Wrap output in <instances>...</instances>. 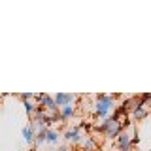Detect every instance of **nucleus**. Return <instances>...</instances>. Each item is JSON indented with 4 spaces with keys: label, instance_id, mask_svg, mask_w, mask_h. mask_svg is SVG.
Instances as JSON below:
<instances>
[{
    "label": "nucleus",
    "instance_id": "ddd939ff",
    "mask_svg": "<svg viewBox=\"0 0 151 151\" xmlns=\"http://www.w3.org/2000/svg\"><path fill=\"white\" fill-rule=\"evenodd\" d=\"M55 151H70V147L68 145H60V147H57Z\"/></svg>",
    "mask_w": 151,
    "mask_h": 151
},
{
    "label": "nucleus",
    "instance_id": "f8f14e48",
    "mask_svg": "<svg viewBox=\"0 0 151 151\" xmlns=\"http://www.w3.org/2000/svg\"><path fill=\"white\" fill-rule=\"evenodd\" d=\"M19 98H21L23 102H25V100H32V98H34V93H21Z\"/></svg>",
    "mask_w": 151,
    "mask_h": 151
},
{
    "label": "nucleus",
    "instance_id": "6e6552de",
    "mask_svg": "<svg viewBox=\"0 0 151 151\" xmlns=\"http://www.w3.org/2000/svg\"><path fill=\"white\" fill-rule=\"evenodd\" d=\"M34 138H36V129H34V123L30 121V125L23 127V140H25V144L32 145L34 144Z\"/></svg>",
    "mask_w": 151,
    "mask_h": 151
},
{
    "label": "nucleus",
    "instance_id": "4468645a",
    "mask_svg": "<svg viewBox=\"0 0 151 151\" xmlns=\"http://www.w3.org/2000/svg\"><path fill=\"white\" fill-rule=\"evenodd\" d=\"M125 151H132V147H130V149H125Z\"/></svg>",
    "mask_w": 151,
    "mask_h": 151
},
{
    "label": "nucleus",
    "instance_id": "20e7f679",
    "mask_svg": "<svg viewBox=\"0 0 151 151\" xmlns=\"http://www.w3.org/2000/svg\"><path fill=\"white\" fill-rule=\"evenodd\" d=\"M63 138L66 140V142H72V144H76V145H79L81 144V140H83V134H81V127H74V129H68L64 132V136Z\"/></svg>",
    "mask_w": 151,
    "mask_h": 151
},
{
    "label": "nucleus",
    "instance_id": "39448f33",
    "mask_svg": "<svg viewBox=\"0 0 151 151\" xmlns=\"http://www.w3.org/2000/svg\"><path fill=\"white\" fill-rule=\"evenodd\" d=\"M74 115H76V106H74V104H66V106L59 108V123L70 121Z\"/></svg>",
    "mask_w": 151,
    "mask_h": 151
},
{
    "label": "nucleus",
    "instance_id": "f257e3e1",
    "mask_svg": "<svg viewBox=\"0 0 151 151\" xmlns=\"http://www.w3.org/2000/svg\"><path fill=\"white\" fill-rule=\"evenodd\" d=\"M96 100L93 104V111H94V117H98V119H108V117H111L113 110H115V100L119 98V94H106V93H100L96 94Z\"/></svg>",
    "mask_w": 151,
    "mask_h": 151
},
{
    "label": "nucleus",
    "instance_id": "7ed1b4c3",
    "mask_svg": "<svg viewBox=\"0 0 151 151\" xmlns=\"http://www.w3.org/2000/svg\"><path fill=\"white\" fill-rule=\"evenodd\" d=\"M78 94H72V93H57L55 96H53V100L57 104V108H63L66 106V104H74V102H78Z\"/></svg>",
    "mask_w": 151,
    "mask_h": 151
},
{
    "label": "nucleus",
    "instance_id": "9b49d317",
    "mask_svg": "<svg viewBox=\"0 0 151 151\" xmlns=\"http://www.w3.org/2000/svg\"><path fill=\"white\" fill-rule=\"evenodd\" d=\"M23 106H25L27 115H28V117H32V113H34V110H36V104H34V100H25V102H23Z\"/></svg>",
    "mask_w": 151,
    "mask_h": 151
},
{
    "label": "nucleus",
    "instance_id": "0eeeda50",
    "mask_svg": "<svg viewBox=\"0 0 151 151\" xmlns=\"http://www.w3.org/2000/svg\"><path fill=\"white\" fill-rule=\"evenodd\" d=\"M130 115H132V119H134V121H144L145 117H147V108H145L144 104L136 102V106L130 110Z\"/></svg>",
    "mask_w": 151,
    "mask_h": 151
},
{
    "label": "nucleus",
    "instance_id": "1a4fd4ad",
    "mask_svg": "<svg viewBox=\"0 0 151 151\" xmlns=\"http://www.w3.org/2000/svg\"><path fill=\"white\" fill-rule=\"evenodd\" d=\"M59 140H60L59 130H53V129H47L45 130V144L55 145V144H59Z\"/></svg>",
    "mask_w": 151,
    "mask_h": 151
},
{
    "label": "nucleus",
    "instance_id": "f03ea898",
    "mask_svg": "<svg viewBox=\"0 0 151 151\" xmlns=\"http://www.w3.org/2000/svg\"><path fill=\"white\" fill-rule=\"evenodd\" d=\"M96 130H100L104 136H106V138H117V136H119V132L121 130H125L121 127V123L117 121V119H113V117H108V119H102L100 121V125L96 127Z\"/></svg>",
    "mask_w": 151,
    "mask_h": 151
},
{
    "label": "nucleus",
    "instance_id": "9d476101",
    "mask_svg": "<svg viewBox=\"0 0 151 151\" xmlns=\"http://www.w3.org/2000/svg\"><path fill=\"white\" fill-rule=\"evenodd\" d=\"M45 130H47V129H44V130H38V132H36L34 144H32V145H34L36 149H38V147H42V145L45 144Z\"/></svg>",
    "mask_w": 151,
    "mask_h": 151
},
{
    "label": "nucleus",
    "instance_id": "423d86ee",
    "mask_svg": "<svg viewBox=\"0 0 151 151\" xmlns=\"http://www.w3.org/2000/svg\"><path fill=\"white\" fill-rule=\"evenodd\" d=\"M115 140H117V145H119V151H125V149L132 147V138H130V134L127 130H121Z\"/></svg>",
    "mask_w": 151,
    "mask_h": 151
}]
</instances>
